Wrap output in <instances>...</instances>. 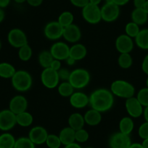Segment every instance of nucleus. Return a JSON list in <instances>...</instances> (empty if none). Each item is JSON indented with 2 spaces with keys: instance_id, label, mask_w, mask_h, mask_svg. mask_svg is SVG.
<instances>
[{
  "instance_id": "1",
  "label": "nucleus",
  "mask_w": 148,
  "mask_h": 148,
  "mask_svg": "<svg viewBox=\"0 0 148 148\" xmlns=\"http://www.w3.org/2000/svg\"><path fill=\"white\" fill-rule=\"evenodd\" d=\"M89 97V106L101 113L109 111L115 103V96L110 89L99 88L91 93Z\"/></svg>"
},
{
  "instance_id": "2",
  "label": "nucleus",
  "mask_w": 148,
  "mask_h": 148,
  "mask_svg": "<svg viewBox=\"0 0 148 148\" xmlns=\"http://www.w3.org/2000/svg\"><path fill=\"white\" fill-rule=\"evenodd\" d=\"M110 90L115 97L129 99L135 95V87L132 84L123 79H117L111 83Z\"/></svg>"
},
{
  "instance_id": "3",
  "label": "nucleus",
  "mask_w": 148,
  "mask_h": 148,
  "mask_svg": "<svg viewBox=\"0 0 148 148\" xmlns=\"http://www.w3.org/2000/svg\"><path fill=\"white\" fill-rule=\"evenodd\" d=\"M11 84L14 89L19 92L30 90L33 85V78L29 72L25 70H18L11 78Z\"/></svg>"
},
{
  "instance_id": "4",
  "label": "nucleus",
  "mask_w": 148,
  "mask_h": 148,
  "mask_svg": "<svg viewBox=\"0 0 148 148\" xmlns=\"http://www.w3.org/2000/svg\"><path fill=\"white\" fill-rule=\"evenodd\" d=\"M90 73L83 68H76L71 71L68 79V82L72 85L75 90H79L86 87L90 83Z\"/></svg>"
},
{
  "instance_id": "5",
  "label": "nucleus",
  "mask_w": 148,
  "mask_h": 148,
  "mask_svg": "<svg viewBox=\"0 0 148 148\" xmlns=\"http://www.w3.org/2000/svg\"><path fill=\"white\" fill-rule=\"evenodd\" d=\"M82 15L83 19L91 25H96L102 21L100 8L90 3L82 8Z\"/></svg>"
},
{
  "instance_id": "6",
  "label": "nucleus",
  "mask_w": 148,
  "mask_h": 148,
  "mask_svg": "<svg viewBox=\"0 0 148 148\" xmlns=\"http://www.w3.org/2000/svg\"><path fill=\"white\" fill-rule=\"evenodd\" d=\"M40 79L42 85L49 89H53L58 87L60 81L58 71H54L51 68H44L41 73Z\"/></svg>"
},
{
  "instance_id": "7",
  "label": "nucleus",
  "mask_w": 148,
  "mask_h": 148,
  "mask_svg": "<svg viewBox=\"0 0 148 148\" xmlns=\"http://www.w3.org/2000/svg\"><path fill=\"white\" fill-rule=\"evenodd\" d=\"M102 21L105 23H113L117 21L121 14L120 7L112 3H105L100 8Z\"/></svg>"
},
{
  "instance_id": "8",
  "label": "nucleus",
  "mask_w": 148,
  "mask_h": 148,
  "mask_svg": "<svg viewBox=\"0 0 148 148\" xmlns=\"http://www.w3.org/2000/svg\"><path fill=\"white\" fill-rule=\"evenodd\" d=\"M8 41L12 47H22L25 45H28V37L22 29L15 28L11 29L8 34Z\"/></svg>"
},
{
  "instance_id": "9",
  "label": "nucleus",
  "mask_w": 148,
  "mask_h": 148,
  "mask_svg": "<svg viewBox=\"0 0 148 148\" xmlns=\"http://www.w3.org/2000/svg\"><path fill=\"white\" fill-rule=\"evenodd\" d=\"M63 29L58 21H50L44 28V35L48 40L58 41L62 37Z\"/></svg>"
},
{
  "instance_id": "10",
  "label": "nucleus",
  "mask_w": 148,
  "mask_h": 148,
  "mask_svg": "<svg viewBox=\"0 0 148 148\" xmlns=\"http://www.w3.org/2000/svg\"><path fill=\"white\" fill-rule=\"evenodd\" d=\"M132 143L130 135L124 134L121 132L113 134L108 141L110 148H129Z\"/></svg>"
},
{
  "instance_id": "11",
  "label": "nucleus",
  "mask_w": 148,
  "mask_h": 148,
  "mask_svg": "<svg viewBox=\"0 0 148 148\" xmlns=\"http://www.w3.org/2000/svg\"><path fill=\"white\" fill-rule=\"evenodd\" d=\"M17 125L16 115L10 109L0 111V130L8 132Z\"/></svg>"
},
{
  "instance_id": "12",
  "label": "nucleus",
  "mask_w": 148,
  "mask_h": 148,
  "mask_svg": "<svg viewBox=\"0 0 148 148\" xmlns=\"http://www.w3.org/2000/svg\"><path fill=\"white\" fill-rule=\"evenodd\" d=\"M125 108L129 116L132 119H137L143 115L144 107L134 96L126 99Z\"/></svg>"
},
{
  "instance_id": "13",
  "label": "nucleus",
  "mask_w": 148,
  "mask_h": 148,
  "mask_svg": "<svg viewBox=\"0 0 148 148\" xmlns=\"http://www.w3.org/2000/svg\"><path fill=\"white\" fill-rule=\"evenodd\" d=\"M54 59L65 61L69 57L70 47L67 43L61 41H57L49 49Z\"/></svg>"
},
{
  "instance_id": "14",
  "label": "nucleus",
  "mask_w": 148,
  "mask_h": 148,
  "mask_svg": "<svg viewBox=\"0 0 148 148\" xmlns=\"http://www.w3.org/2000/svg\"><path fill=\"white\" fill-rule=\"evenodd\" d=\"M115 47L120 54L131 53L134 47V41L126 34H121L116 38Z\"/></svg>"
},
{
  "instance_id": "15",
  "label": "nucleus",
  "mask_w": 148,
  "mask_h": 148,
  "mask_svg": "<svg viewBox=\"0 0 148 148\" xmlns=\"http://www.w3.org/2000/svg\"><path fill=\"white\" fill-rule=\"evenodd\" d=\"M82 31L80 28L73 23L68 26L65 27L63 29V34H62V38L65 39V42L71 44L79 43V41L82 39Z\"/></svg>"
},
{
  "instance_id": "16",
  "label": "nucleus",
  "mask_w": 148,
  "mask_h": 148,
  "mask_svg": "<svg viewBox=\"0 0 148 148\" xmlns=\"http://www.w3.org/2000/svg\"><path fill=\"white\" fill-rule=\"evenodd\" d=\"M48 134H49L45 127L35 126L30 129L28 137L35 145H41L45 144Z\"/></svg>"
},
{
  "instance_id": "17",
  "label": "nucleus",
  "mask_w": 148,
  "mask_h": 148,
  "mask_svg": "<svg viewBox=\"0 0 148 148\" xmlns=\"http://www.w3.org/2000/svg\"><path fill=\"white\" fill-rule=\"evenodd\" d=\"M28 107V99L23 95H15L10 101L9 109L15 115L26 111Z\"/></svg>"
},
{
  "instance_id": "18",
  "label": "nucleus",
  "mask_w": 148,
  "mask_h": 148,
  "mask_svg": "<svg viewBox=\"0 0 148 148\" xmlns=\"http://www.w3.org/2000/svg\"><path fill=\"white\" fill-rule=\"evenodd\" d=\"M70 105L76 109H83L89 105V97L83 92H74L69 97Z\"/></svg>"
},
{
  "instance_id": "19",
  "label": "nucleus",
  "mask_w": 148,
  "mask_h": 148,
  "mask_svg": "<svg viewBox=\"0 0 148 148\" xmlns=\"http://www.w3.org/2000/svg\"><path fill=\"white\" fill-rule=\"evenodd\" d=\"M87 55V49L83 44L76 43L70 47L69 57L76 61L82 60Z\"/></svg>"
},
{
  "instance_id": "20",
  "label": "nucleus",
  "mask_w": 148,
  "mask_h": 148,
  "mask_svg": "<svg viewBox=\"0 0 148 148\" xmlns=\"http://www.w3.org/2000/svg\"><path fill=\"white\" fill-rule=\"evenodd\" d=\"M85 124L90 126H96L101 123L102 119V113L95 109L88 110L84 115Z\"/></svg>"
},
{
  "instance_id": "21",
  "label": "nucleus",
  "mask_w": 148,
  "mask_h": 148,
  "mask_svg": "<svg viewBox=\"0 0 148 148\" xmlns=\"http://www.w3.org/2000/svg\"><path fill=\"white\" fill-rule=\"evenodd\" d=\"M68 126L72 128L73 130L77 131L84 127L85 121L84 115L79 113H73L70 115L68 119Z\"/></svg>"
},
{
  "instance_id": "22",
  "label": "nucleus",
  "mask_w": 148,
  "mask_h": 148,
  "mask_svg": "<svg viewBox=\"0 0 148 148\" xmlns=\"http://www.w3.org/2000/svg\"><path fill=\"white\" fill-rule=\"evenodd\" d=\"M75 133H76V131L73 130L70 126H66L61 129L58 136H59L62 145L65 146V145L76 142L75 141Z\"/></svg>"
},
{
  "instance_id": "23",
  "label": "nucleus",
  "mask_w": 148,
  "mask_h": 148,
  "mask_svg": "<svg viewBox=\"0 0 148 148\" xmlns=\"http://www.w3.org/2000/svg\"><path fill=\"white\" fill-rule=\"evenodd\" d=\"M132 22L140 25H145L148 21V15L143 8H134L131 13Z\"/></svg>"
},
{
  "instance_id": "24",
  "label": "nucleus",
  "mask_w": 148,
  "mask_h": 148,
  "mask_svg": "<svg viewBox=\"0 0 148 148\" xmlns=\"http://www.w3.org/2000/svg\"><path fill=\"white\" fill-rule=\"evenodd\" d=\"M119 132L126 135H130L134 128V122L130 116H125L120 120L119 123Z\"/></svg>"
},
{
  "instance_id": "25",
  "label": "nucleus",
  "mask_w": 148,
  "mask_h": 148,
  "mask_svg": "<svg viewBox=\"0 0 148 148\" xmlns=\"http://www.w3.org/2000/svg\"><path fill=\"white\" fill-rule=\"evenodd\" d=\"M134 43L139 49L148 50V28L140 30L134 38Z\"/></svg>"
},
{
  "instance_id": "26",
  "label": "nucleus",
  "mask_w": 148,
  "mask_h": 148,
  "mask_svg": "<svg viewBox=\"0 0 148 148\" xmlns=\"http://www.w3.org/2000/svg\"><path fill=\"white\" fill-rule=\"evenodd\" d=\"M17 125H19L21 127L26 128L31 126L34 123V116L28 111H24L23 113L16 115Z\"/></svg>"
},
{
  "instance_id": "27",
  "label": "nucleus",
  "mask_w": 148,
  "mask_h": 148,
  "mask_svg": "<svg viewBox=\"0 0 148 148\" xmlns=\"http://www.w3.org/2000/svg\"><path fill=\"white\" fill-rule=\"evenodd\" d=\"M16 72V69L12 64L7 62L0 63V77L3 79H10Z\"/></svg>"
},
{
  "instance_id": "28",
  "label": "nucleus",
  "mask_w": 148,
  "mask_h": 148,
  "mask_svg": "<svg viewBox=\"0 0 148 148\" xmlns=\"http://www.w3.org/2000/svg\"><path fill=\"white\" fill-rule=\"evenodd\" d=\"M53 60V57L49 50L41 51L38 55V62L40 66L43 68V69L49 68Z\"/></svg>"
},
{
  "instance_id": "29",
  "label": "nucleus",
  "mask_w": 148,
  "mask_h": 148,
  "mask_svg": "<svg viewBox=\"0 0 148 148\" xmlns=\"http://www.w3.org/2000/svg\"><path fill=\"white\" fill-rule=\"evenodd\" d=\"M16 139L12 134L5 132L0 135V148H14Z\"/></svg>"
},
{
  "instance_id": "30",
  "label": "nucleus",
  "mask_w": 148,
  "mask_h": 148,
  "mask_svg": "<svg viewBox=\"0 0 148 148\" xmlns=\"http://www.w3.org/2000/svg\"><path fill=\"white\" fill-rule=\"evenodd\" d=\"M57 89H58V94L62 97L69 98L72 95V94L75 92L74 88L73 87V86L70 84L68 81L60 83Z\"/></svg>"
},
{
  "instance_id": "31",
  "label": "nucleus",
  "mask_w": 148,
  "mask_h": 148,
  "mask_svg": "<svg viewBox=\"0 0 148 148\" xmlns=\"http://www.w3.org/2000/svg\"><path fill=\"white\" fill-rule=\"evenodd\" d=\"M118 65L122 69H129L133 65V58L130 53H121L118 58Z\"/></svg>"
},
{
  "instance_id": "32",
  "label": "nucleus",
  "mask_w": 148,
  "mask_h": 148,
  "mask_svg": "<svg viewBox=\"0 0 148 148\" xmlns=\"http://www.w3.org/2000/svg\"><path fill=\"white\" fill-rule=\"evenodd\" d=\"M74 15L70 11H63L61 12L58 19V22L62 25L63 28L68 26L73 23Z\"/></svg>"
},
{
  "instance_id": "33",
  "label": "nucleus",
  "mask_w": 148,
  "mask_h": 148,
  "mask_svg": "<svg viewBox=\"0 0 148 148\" xmlns=\"http://www.w3.org/2000/svg\"><path fill=\"white\" fill-rule=\"evenodd\" d=\"M18 58L21 61L23 62H27V61L30 60L31 58H32L33 55V49L32 48L30 47V45H25L23 46L22 47L18 49Z\"/></svg>"
},
{
  "instance_id": "34",
  "label": "nucleus",
  "mask_w": 148,
  "mask_h": 148,
  "mask_svg": "<svg viewBox=\"0 0 148 148\" xmlns=\"http://www.w3.org/2000/svg\"><path fill=\"white\" fill-rule=\"evenodd\" d=\"M124 30L125 34H126L129 37L134 39V38L137 36V34H139L141 29L139 28V25L131 21V22H129L128 23H126V25H125Z\"/></svg>"
},
{
  "instance_id": "35",
  "label": "nucleus",
  "mask_w": 148,
  "mask_h": 148,
  "mask_svg": "<svg viewBox=\"0 0 148 148\" xmlns=\"http://www.w3.org/2000/svg\"><path fill=\"white\" fill-rule=\"evenodd\" d=\"M35 146L28 136H21L16 139L14 148H35Z\"/></svg>"
},
{
  "instance_id": "36",
  "label": "nucleus",
  "mask_w": 148,
  "mask_h": 148,
  "mask_svg": "<svg viewBox=\"0 0 148 148\" xmlns=\"http://www.w3.org/2000/svg\"><path fill=\"white\" fill-rule=\"evenodd\" d=\"M45 144L48 148H60L62 145L59 136L54 134H48Z\"/></svg>"
},
{
  "instance_id": "37",
  "label": "nucleus",
  "mask_w": 148,
  "mask_h": 148,
  "mask_svg": "<svg viewBox=\"0 0 148 148\" xmlns=\"http://www.w3.org/2000/svg\"><path fill=\"white\" fill-rule=\"evenodd\" d=\"M89 139V134L84 128L76 131L75 133V141L77 143H84L86 142Z\"/></svg>"
},
{
  "instance_id": "38",
  "label": "nucleus",
  "mask_w": 148,
  "mask_h": 148,
  "mask_svg": "<svg viewBox=\"0 0 148 148\" xmlns=\"http://www.w3.org/2000/svg\"><path fill=\"white\" fill-rule=\"evenodd\" d=\"M136 98L144 108L148 106V88L145 87L139 89L136 95Z\"/></svg>"
},
{
  "instance_id": "39",
  "label": "nucleus",
  "mask_w": 148,
  "mask_h": 148,
  "mask_svg": "<svg viewBox=\"0 0 148 148\" xmlns=\"http://www.w3.org/2000/svg\"><path fill=\"white\" fill-rule=\"evenodd\" d=\"M138 135L142 139L148 138V122L145 121L138 129Z\"/></svg>"
},
{
  "instance_id": "40",
  "label": "nucleus",
  "mask_w": 148,
  "mask_h": 148,
  "mask_svg": "<svg viewBox=\"0 0 148 148\" xmlns=\"http://www.w3.org/2000/svg\"><path fill=\"white\" fill-rule=\"evenodd\" d=\"M71 72L68 68H61L59 71H58V76H59L60 80L62 81V82H67L68 81L71 75Z\"/></svg>"
},
{
  "instance_id": "41",
  "label": "nucleus",
  "mask_w": 148,
  "mask_h": 148,
  "mask_svg": "<svg viewBox=\"0 0 148 148\" xmlns=\"http://www.w3.org/2000/svg\"><path fill=\"white\" fill-rule=\"evenodd\" d=\"M73 6L78 8H83L89 3V0H70Z\"/></svg>"
},
{
  "instance_id": "42",
  "label": "nucleus",
  "mask_w": 148,
  "mask_h": 148,
  "mask_svg": "<svg viewBox=\"0 0 148 148\" xmlns=\"http://www.w3.org/2000/svg\"><path fill=\"white\" fill-rule=\"evenodd\" d=\"M49 68L53 69L54 71H58L61 68H62V61L58 60H56V59H54L53 60H52Z\"/></svg>"
},
{
  "instance_id": "43",
  "label": "nucleus",
  "mask_w": 148,
  "mask_h": 148,
  "mask_svg": "<svg viewBox=\"0 0 148 148\" xmlns=\"http://www.w3.org/2000/svg\"><path fill=\"white\" fill-rule=\"evenodd\" d=\"M142 71L146 74L147 76H148V54L145 55L144 58L142 62V65H141Z\"/></svg>"
},
{
  "instance_id": "44",
  "label": "nucleus",
  "mask_w": 148,
  "mask_h": 148,
  "mask_svg": "<svg viewBox=\"0 0 148 148\" xmlns=\"http://www.w3.org/2000/svg\"><path fill=\"white\" fill-rule=\"evenodd\" d=\"M44 0H26V3L33 8H38L43 3Z\"/></svg>"
},
{
  "instance_id": "45",
  "label": "nucleus",
  "mask_w": 148,
  "mask_h": 148,
  "mask_svg": "<svg viewBox=\"0 0 148 148\" xmlns=\"http://www.w3.org/2000/svg\"><path fill=\"white\" fill-rule=\"evenodd\" d=\"M147 0H133L134 8H143Z\"/></svg>"
},
{
  "instance_id": "46",
  "label": "nucleus",
  "mask_w": 148,
  "mask_h": 148,
  "mask_svg": "<svg viewBox=\"0 0 148 148\" xmlns=\"http://www.w3.org/2000/svg\"><path fill=\"white\" fill-rule=\"evenodd\" d=\"M130 2V0H113V2L115 5H118L119 7L124 6V5H127L129 2Z\"/></svg>"
},
{
  "instance_id": "47",
  "label": "nucleus",
  "mask_w": 148,
  "mask_h": 148,
  "mask_svg": "<svg viewBox=\"0 0 148 148\" xmlns=\"http://www.w3.org/2000/svg\"><path fill=\"white\" fill-rule=\"evenodd\" d=\"M64 148H82V146L80 145V144L77 143V142H74L73 143L69 144V145H65Z\"/></svg>"
},
{
  "instance_id": "48",
  "label": "nucleus",
  "mask_w": 148,
  "mask_h": 148,
  "mask_svg": "<svg viewBox=\"0 0 148 148\" xmlns=\"http://www.w3.org/2000/svg\"><path fill=\"white\" fill-rule=\"evenodd\" d=\"M11 0H0V8H7L8 5L10 4Z\"/></svg>"
},
{
  "instance_id": "49",
  "label": "nucleus",
  "mask_w": 148,
  "mask_h": 148,
  "mask_svg": "<svg viewBox=\"0 0 148 148\" xmlns=\"http://www.w3.org/2000/svg\"><path fill=\"white\" fill-rule=\"evenodd\" d=\"M65 61L68 66H73V65H75V63L76 62V61L74 59H73V58H71V57H68V58H67Z\"/></svg>"
},
{
  "instance_id": "50",
  "label": "nucleus",
  "mask_w": 148,
  "mask_h": 148,
  "mask_svg": "<svg viewBox=\"0 0 148 148\" xmlns=\"http://www.w3.org/2000/svg\"><path fill=\"white\" fill-rule=\"evenodd\" d=\"M143 116H144V119H145V121L148 122V106L144 108Z\"/></svg>"
},
{
  "instance_id": "51",
  "label": "nucleus",
  "mask_w": 148,
  "mask_h": 148,
  "mask_svg": "<svg viewBox=\"0 0 148 148\" xmlns=\"http://www.w3.org/2000/svg\"><path fill=\"white\" fill-rule=\"evenodd\" d=\"M129 148H144L142 147V144L141 143H137V142H135V143H132V145H130Z\"/></svg>"
},
{
  "instance_id": "52",
  "label": "nucleus",
  "mask_w": 148,
  "mask_h": 148,
  "mask_svg": "<svg viewBox=\"0 0 148 148\" xmlns=\"http://www.w3.org/2000/svg\"><path fill=\"white\" fill-rule=\"evenodd\" d=\"M5 18V11L2 8H0V23L4 21Z\"/></svg>"
},
{
  "instance_id": "53",
  "label": "nucleus",
  "mask_w": 148,
  "mask_h": 148,
  "mask_svg": "<svg viewBox=\"0 0 148 148\" xmlns=\"http://www.w3.org/2000/svg\"><path fill=\"white\" fill-rule=\"evenodd\" d=\"M102 2V0H89V3L95 5H98V6L100 5Z\"/></svg>"
},
{
  "instance_id": "54",
  "label": "nucleus",
  "mask_w": 148,
  "mask_h": 148,
  "mask_svg": "<svg viewBox=\"0 0 148 148\" xmlns=\"http://www.w3.org/2000/svg\"><path fill=\"white\" fill-rule=\"evenodd\" d=\"M141 144H142V147L144 148H148V138L143 139V141H142V142Z\"/></svg>"
},
{
  "instance_id": "55",
  "label": "nucleus",
  "mask_w": 148,
  "mask_h": 148,
  "mask_svg": "<svg viewBox=\"0 0 148 148\" xmlns=\"http://www.w3.org/2000/svg\"><path fill=\"white\" fill-rule=\"evenodd\" d=\"M143 9H144V10H145L148 15V0H147L146 2H145V6H144Z\"/></svg>"
},
{
  "instance_id": "56",
  "label": "nucleus",
  "mask_w": 148,
  "mask_h": 148,
  "mask_svg": "<svg viewBox=\"0 0 148 148\" xmlns=\"http://www.w3.org/2000/svg\"><path fill=\"white\" fill-rule=\"evenodd\" d=\"M13 1L17 4H23L26 2V0H13Z\"/></svg>"
},
{
  "instance_id": "57",
  "label": "nucleus",
  "mask_w": 148,
  "mask_h": 148,
  "mask_svg": "<svg viewBox=\"0 0 148 148\" xmlns=\"http://www.w3.org/2000/svg\"><path fill=\"white\" fill-rule=\"evenodd\" d=\"M146 86L148 88V76H147V79H146Z\"/></svg>"
},
{
  "instance_id": "58",
  "label": "nucleus",
  "mask_w": 148,
  "mask_h": 148,
  "mask_svg": "<svg viewBox=\"0 0 148 148\" xmlns=\"http://www.w3.org/2000/svg\"><path fill=\"white\" fill-rule=\"evenodd\" d=\"M2 47V43H1V41H0V49Z\"/></svg>"
},
{
  "instance_id": "59",
  "label": "nucleus",
  "mask_w": 148,
  "mask_h": 148,
  "mask_svg": "<svg viewBox=\"0 0 148 148\" xmlns=\"http://www.w3.org/2000/svg\"><path fill=\"white\" fill-rule=\"evenodd\" d=\"M86 148H93V147H86Z\"/></svg>"
}]
</instances>
